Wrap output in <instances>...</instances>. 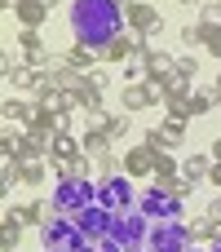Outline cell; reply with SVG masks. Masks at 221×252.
<instances>
[{
  "mask_svg": "<svg viewBox=\"0 0 221 252\" xmlns=\"http://www.w3.org/2000/svg\"><path fill=\"white\" fill-rule=\"evenodd\" d=\"M66 18H71L75 44H89V49H97V53H102L115 35L128 31V18H124V9H120L115 0H75Z\"/></svg>",
  "mask_w": 221,
  "mask_h": 252,
  "instance_id": "obj_1",
  "label": "cell"
},
{
  "mask_svg": "<svg viewBox=\"0 0 221 252\" xmlns=\"http://www.w3.org/2000/svg\"><path fill=\"white\" fill-rule=\"evenodd\" d=\"M53 204L62 217H80L97 204V177H58L53 182Z\"/></svg>",
  "mask_w": 221,
  "mask_h": 252,
  "instance_id": "obj_2",
  "label": "cell"
},
{
  "mask_svg": "<svg viewBox=\"0 0 221 252\" xmlns=\"http://www.w3.org/2000/svg\"><path fill=\"white\" fill-rule=\"evenodd\" d=\"M40 239H44V252H84L89 248V239L80 235L75 217H62V213L49 226H40Z\"/></svg>",
  "mask_w": 221,
  "mask_h": 252,
  "instance_id": "obj_3",
  "label": "cell"
},
{
  "mask_svg": "<svg viewBox=\"0 0 221 252\" xmlns=\"http://www.w3.org/2000/svg\"><path fill=\"white\" fill-rule=\"evenodd\" d=\"M151 217H142V213H120L115 221H111V239L120 244L124 252H142L146 248V239H151Z\"/></svg>",
  "mask_w": 221,
  "mask_h": 252,
  "instance_id": "obj_4",
  "label": "cell"
},
{
  "mask_svg": "<svg viewBox=\"0 0 221 252\" xmlns=\"http://www.w3.org/2000/svg\"><path fill=\"white\" fill-rule=\"evenodd\" d=\"M137 213L151 217V221H182V217H186V199H173L168 190L151 186V190L137 195Z\"/></svg>",
  "mask_w": 221,
  "mask_h": 252,
  "instance_id": "obj_5",
  "label": "cell"
},
{
  "mask_svg": "<svg viewBox=\"0 0 221 252\" xmlns=\"http://www.w3.org/2000/svg\"><path fill=\"white\" fill-rule=\"evenodd\" d=\"M151 252H190V235H186V221H155L151 226V239H146Z\"/></svg>",
  "mask_w": 221,
  "mask_h": 252,
  "instance_id": "obj_6",
  "label": "cell"
},
{
  "mask_svg": "<svg viewBox=\"0 0 221 252\" xmlns=\"http://www.w3.org/2000/svg\"><path fill=\"white\" fill-rule=\"evenodd\" d=\"M97 208H106V213H128V208H137V195H133V186L124 182V177H111V182H97Z\"/></svg>",
  "mask_w": 221,
  "mask_h": 252,
  "instance_id": "obj_7",
  "label": "cell"
},
{
  "mask_svg": "<svg viewBox=\"0 0 221 252\" xmlns=\"http://www.w3.org/2000/svg\"><path fill=\"white\" fill-rule=\"evenodd\" d=\"M124 18H128V31H137V35H146V40H155V35L164 31V13H159L151 0H133V4L124 9Z\"/></svg>",
  "mask_w": 221,
  "mask_h": 252,
  "instance_id": "obj_8",
  "label": "cell"
},
{
  "mask_svg": "<svg viewBox=\"0 0 221 252\" xmlns=\"http://www.w3.org/2000/svg\"><path fill=\"white\" fill-rule=\"evenodd\" d=\"M111 221H115V213H106V208H89V213H80L75 217V226H80V235L89 239V244H102V239H111Z\"/></svg>",
  "mask_w": 221,
  "mask_h": 252,
  "instance_id": "obj_9",
  "label": "cell"
},
{
  "mask_svg": "<svg viewBox=\"0 0 221 252\" xmlns=\"http://www.w3.org/2000/svg\"><path fill=\"white\" fill-rule=\"evenodd\" d=\"M124 173L133 182H155V151L142 142V146H128L124 151Z\"/></svg>",
  "mask_w": 221,
  "mask_h": 252,
  "instance_id": "obj_10",
  "label": "cell"
},
{
  "mask_svg": "<svg viewBox=\"0 0 221 252\" xmlns=\"http://www.w3.org/2000/svg\"><path fill=\"white\" fill-rule=\"evenodd\" d=\"M137 49H142V35H137V31H124V35H115V40L102 49V62H124V66H128V62L137 58Z\"/></svg>",
  "mask_w": 221,
  "mask_h": 252,
  "instance_id": "obj_11",
  "label": "cell"
},
{
  "mask_svg": "<svg viewBox=\"0 0 221 252\" xmlns=\"http://www.w3.org/2000/svg\"><path fill=\"white\" fill-rule=\"evenodd\" d=\"M22 230H27V221H22V204H18V208H4V217H0V252H18Z\"/></svg>",
  "mask_w": 221,
  "mask_h": 252,
  "instance_id": "obj_12",
  "label": "cell"
},
{
  "mask_svg": "<svg viewBox=\"0 0 221 252\" xmlns=\"http://www.w3.org/2000/svg\"><path fill=\"white\" fill-rule=\"evenodd\" d=\"M0 115H4V124H35V115H40V102H27V97H4V106H0Z\"/></svg>",
  "mask_w": 221,
  "mask_h": 252,
  "instance_id": "obj_13",
  "label": "cell"
},
{
  "mask_svg": "<svg viewBox=\"0 0 221 252\" xmlns=\"http://www.w3.org/2000/svg\"><path fill=\"white\" fill-rule=\"evenodd\" d=\"M13 13H18V27H22V31H40V27L49 22V13H53V9H44L40 0H22Z\"/></svg>",
  "mask_w": 221,
  "mask_h": 252,
  "instance_id": "obj_14",
  "label": "cell"
},
{
  "mask_svg": "<svg viewBox=\"0 0 221 252\" xmlns=\"http://www.w3.org/2000/svg\"><path fill=\"white\" fill-rule=\"evenodd\" d=\"M80 146H84V155H89V159H102V155H111V146H115V142L106 137V128H84V133H80Z\"/></svg>",
  "mask_w": 221,
  "mask_h": 252,
  "instance_id": "obj_15",
  "label": "cell"
},
{
  "mask_svg": "<svg viewBox=\"0 0 221 252\" xmlns=\"http://www.w3.org/2000/svg\"><path fill=\"white\" fill-rule=\"evenodd\" d=\"M58 217V204L53 199H31V204H22V221L27 226H49Z\"/></svg>",
  "mask_w": 221,
  "mask_h": 252,
  "instance_id": "obj_16",
  "label": "cell"
},
{
  "mask_svg": "<svg viewBox=\"0 0 221 252\" xmlns=\"http://www.w3.org/2000/svg\"><path fill=\"white\" fill-rule=\"evenodd\" d=\"M62 58H66V66H75V71H84V75L102 62V53H97V49H89V44H71Z\"/></svg>",
  "mask_w": 221,
  "mask_h": 252,
  "instance_id": "obj_17",
  "label": "cell"
},
{
  "mask_svg": "<svg viewBox=\"0 0 221 252\" xmlns=\"http://www.w3.org/2000/svg\"><path fill=\"white\" fill-rule=\"evenodd\" d=\"M120 106H124V111H151V106H155V97H151V89H146V84H124Z\"/></svg>",
  "mask_w": 221,
  "mask_h": 252,
  "instance_id": "obj_18",
  "label": "cell"
},
{
  "mask_svg": "<svg viewBox=\"0 0 221 252\" xmlns=\"http://www.w3.org/2000/svg\"><path fill=\"white\" fill-rule=\"evenodd\" d=\"M142 62H146V80L151 75H173L177 71V58H168L164 49H151V53H137Z\"/></svg>",
  "mask_w": 221,
  "mask_h": 252,
  "instance_id": "obj_19",
  "label": "cell"
},
{
  "mask_svg": "<svg viewBox=\"0 0 221 252\" xmlns=\"http://www.w3.org/2000/svg\"><path fill=\"white\" fill-rule=\"evenodd\" d=\"M217 102H221L217 84H195V89H190V111H195V115H208Z\"/></svg>",
  "mask_w": 221,
  "mask_h": 252,
  "instance_id": "obj_20",
  "label": "cell"
},
{
  "mask_svg": "<svg viewBox=\"0 0 221 252\" xmlns=\"http://www.w3.org/2000/svg\"><path fill=\"white\" fill-rule=\"evenodd\" d=\"M208 173H213V155H199V151H195L190 159H182V177H190L195 186L208 182Z\"/></svg>",
  "mask_w": 221,
  "mask_h": 252,
  "instance_id": "obj_21",
  "label": "cell"
},
{
  "mask_svg": "<svg viewBox=\"0 0 221 252\" xmlns=\"http://www.w3.org/2000/svg\"><path fill=\"white\" fill-rule=\"evenodd\" d=\"M58 97H62V89H58V80L44 71V75L35 80V89H31V102H40V106H53Z\"/></svg>",
  "mask_w": 221,
  "mask_h": 252,
  "instance_id": "obj_22",
  "label": "cell"
},
{
  "mask_svg": "<svg viewBox=\"0 0 221 252\" xmlns=\"http://www.w3.org/2000/svg\"><path fill=\"white\" fill-rule=\"evenodd\" d=\"M75 155H84V146H80V137H71V133H62V137H53V146H49V159H75Z\"/></svg>",
  "mask_w": 221,
  "mask_h": 252,
  "instance_id": "obj_23",
  "label": "cell"
},
{
  "mask_svg": "<svg viewBox=\"0 0 221 252\" xmlns=\"http://www.w3.org/2000/svg\"><path fill=\"white\" fill-rule=\"evenodd\" d=\"M44 182H58L49 159H35V164H22V186H44Z\"/></svg>",
  "mask_w": 221,
  "mask_h": 252,
  "instance_id": "obj_24",
  "label": "cell"
},
{
  "mask_svg": "<svg viewBox=\"0 0 221 252\" xmlns=\"http://www.w3.org/2000/svg\"><path fill=\"white\" fill-rule=\"evenodd\" d=\"M40 75H44V71H31V66L22 62V66L9 75V89H18V97H22V93H31V89H35V80H40Z\"/></svg>",
  "mask_w": 221,
  "mask_h": 252,
  "instance_id": "obj_25",
  "label": "cell"
},
{
  "mask_svg": "<svg viewBox=\"0 0 221 252\" xmlns=\"http://www.w3.org/2000/svg\"><path fill=\"white\" fill-rule=\"evenodd\" d=\"M75 106H80L84 115H97V111H102V89H97V84H84V89L75 93Z\"/></svg>",
  "mask_w": 221,
  "mask_h": 252,
  "instance_id": "obj_26",
  "label": "cell"
},
{
  "mask_svg": "<svg viewBox=\"0 0 221 252\" xmlns=\"http://www.w3.org/2000/svg\"><path fill=\"white\" fill-rule=\"evenodd\" d=\"M159 133H164V142H168V151H173V146H182V142H186V120L164 115V120H159Z\"/></svg>",
  "mask_w": 221,
  "mask_h": 252,
  "instance_id": "obj_27",
  "label": "cell"
},
{
  "mask_svg": "<svg viewBox=\"0 0 221 252\" xmlns=\"http://www.w3.org/2000/svg\"><path fill=\"white\" fill-rule=\"evenodd\" d=\"M111 177H128L124 173V155H115V151L97 159V182H111Z\"/></svg>",
  "mask_w": 221,
  "mask_h": 252,
  "instance_id": "obj_28",
  "label": "cell"
},
{
  "mask_svg": "<svg viewBox=\"0 0 221 252\" xmlns=\"http://www.w3.org/2000/svg\"><path fill=\"white\" fill-rule=\"evenodd\" d=\"M151 186L168 190L173 199H190V195H195V182H190V177H182V173H177V177H168V182H151Z\"/></svg>",
  "mask_w": 221,
  "mask_h": 252,
  "instance_id": "obj_29",
  "label": "cell"
},
{
  "mask_svg": "<svg viewBox=\"0 0 221 252\" xmlns=\"http://www.w3.org/2000/svg\"><path fill=\"white\" fill-rule=\"evenodd\" d=\"M128 128H133V120H128L124 111H111V115H106V137H111V142H124Z\"/></svg>",
  "mask_w": 221,
  "mask_h": 252,
  "instance_id": "obj_30",
  "label": "cell"
},
{
  "mask_svg": "<svg viewBox=\"0 0 221 252\" xmlns=\"http://www.w3.org/2000/svg\"><path fill=\"white\" fill-rule=\"evenodd\" d=\"M177 173H182L177 155H173V151H159V155H155V182H168V177H177Z\"/></svg>",
  "mask_w": 221,
  "mask_h": 252,
  "instance_id": "obj_31",
  "label": "cell"
},
{
  "mask_svg": "<svg viewBox=\"0 0 221 252\" xmlns=\"http://www.w3.org/2000/svg\"><path fill=\"white\" fill-rule=\"evenodd\" d=\"M186 235H190V244H213V221H208V213H204V217H190V221H186Z\"/></svg>",
  "mask_w": 221,
  "mask_h": 252,
  "instance_id": "obj_32",
  "label": "cell"
},
{
  "mask_svg": "<svg viewBox=\"0 0 221 252\" xmlns=\"http://www.w3.org/2000/svg\"><path fill=\"white\" fill-rule=\"evenodd\" d=\"M164 115H173V120H190V115H195V111H190V93L168 97V102H164Z\"/></svg>",
  "mask_w": 221,
  "mask_h": 252,
  "instance_id": "obj_33",
  "label": "cell"
},
{
  "mask_svg": "<svg viewBox=\"0 0 221 252\" xmlns=\"http://www.w3.org/2000/svg\"><path fill=\"white\" fill-rule=\"evenodd\" d=\"M199 31H204V49H208L213 58H221V22L217 27H204V22H199Z\"/></svg>",
  "mask_w": 221,
  "mask_h": 252,
  "instance_id": "obj_34",
  "label": "cell"
},
{
  "mask_svg": "<svg viewBox=\"0 0 221 252\" xmlns=\"http://www.w3.org/2000/svg\"><path fill=\"white\" fill-rule=\"evenodd\" d=\"M199 22H204V27H217L221 22V0L217 4H199Z\"/></svg>",
  "mask_w": 221,
  "mask_h": 252,
  "instance_id": "obj_35",
  "label": "cell"
},
{
  "mask_svg": "<svg viewBox=\"0 0 221 252\" xmlns=\"http://www.w3.org/2000/svg\"><path fill=\"white\" fill-rule=\"evenodd\" d=\"M182 44H186V49H195V44H204V31H199V22H190V27H182Z\"/></svg>",
  "mask_w": 221,
  "mask_h": 252,
  "instance_id": "obj_36",
  "label": "cell"
},
{
  "mask_svg": "<svg viewBox=\"0 0 221 252\" xmlns=\"http://www.w3.org/2000/svg\"><path fill=\"white\" fill-rule=\"evenodd\" d=\"M18 44H22V53L27 49H44V35L40 31H18Z\"/></svg>",
  "mask_w": 221,
  "mask_h": 252,
  "instance_id": "obj_37",
  "label": "cell"
},
{
  "mask_svg": "<svg viewBox=\"0 0 221 252\" xmlns=\"http://www.w3.org/2000/svg\"><path fill=\"white\" fill-rule=\"evenodd\" d=\"M142 142H146V146H151L155 155H159V151H168V142H164V133H159V124H155V128H146V137H142Z\"/></svg>",
  "mask_w": 221,
  "mask_h": 252,
  "instance_id": "obj_38",
  "label": "cell"
},
{
  "mask_svg": "<svg viewBox=\"0 0 221 252\" xmlns=\"http://www.w3.org/2000/svg\"><path fill=\"white\" fill-rule=\"evenodd\" d=\"M89 168H97V159H89V155H75L71 159V177H89Z\"/></svg>",
  "mask_w": 221,
  "mask_h": 252,
  "instance_id": "obj_39",
  "label": "cell"
},
{
  "mask_svg": "<svg viewBox=\"0 0 221 252\" xmlns=\"http://www.w3.org/2000/svg\"><path fill=\"white\" fill-rule=\"evenodd\" d=\"M177 71H182L186 80H195V75H199V62H195V58H177Z\"/></svg>",
  "mask_w": 221,
  "mask_h": 252,
  "instance_id": "obj_40",
  "label": "cell"
},
{
  "mask_svg": "<svg viewBox=\"0 0 221 252\" xmlns=\"http://www.w3.org/2000/svg\"><path fill=\"white\" fill-rule=\"evenodd\" d=\"M89 84H97V89H106V84H111V75H106L102 66H93V71H89Z\"/></svg>",
  "mask_w": 221,
  "mask_h": 252,
  "instance_id": "obj_41",
  "label": "cell"
},
{
  "mask_svg": "<svg viewBox=\"0 0 221 252\" xmlns=\"http://www.w3.org/2000/svg\"><path fill=\"white\" fill-rule=\"evenodd\" d=\"M18 66H22V62H18V58H13V53H4V62H0V71H4V80H9V75H13V71H18Z\"/></svg>",
  "mask_w": 221,
  "mask_h": 252,
  "instance_id": "obj_42",
  "label": "cell"
},
{
  "mask_svg": "<svg viewBox=\"0 0 221 252\" xmlns=\"http://www.w3.org/2000/svg\"><path fill=\"white\" fill-rule=\"evenodd\" d=\"M208 221H213V226H221V195L208 204Z\"/></svg>",
  "mask_w": 221,
  "mask_h": 252,
  "instance_id": "obj_43",
  "label": "cell"
},
{
  "mask_svg": "<svg viewBox=\"0 0 221 252\" xmlns=\"http://www.w3.org/2000/svg\"><path fill=\"white\" fill-rule=\"evenodd\" d=\"M97 252H124V248H120L115 239H102V244H97Z\"/></svg>",
  "mask_w": 221,
  "mask_h": 252,
  "instance_id": "obj_44",
  "label": "cell"
},
{
  "mask_svg": "<svg viewBox=\"0 0 221 252\" xmlns=\"http://www.w3.org/2000/svg\"><path fill=\"white\" fill-rule=\"evenodd\" d=\"M208 182H213V186L221 190V164H213V173H208Z\"/></svg>",
  "mask_w": 221,
  "mask_h": 252,
  "instance_id": "obj_45",
  "label": "cell"
},
{
  "mask_svg": "<svg viewBox=\"0 0 221 252\" xmlns=\"http://www.w3.org/2000/svg\"><path fill=\"white\" fill-rule=\"evenodd\" d=\"M213 164H221V133H217V142H213Z\"/></svg>",
  "mask_w": 221,
  "mask_h": 252,
  "instance_id": "obj_46",
  "label": "cell"
},
{
  "mask_svg": "<svg viewBox=\"0 0 221 252\" xmlns=\"http://www.w3.org/2000/svg\"><path fill=\"white\" fill-rule=\"evenodd\" d=\"M18 4H22V0H0V9H9V13H13Z\"/></svg>",
  "mask_w": 221,
  "mask_h": 252,
  "instance_id": "obj_47",
  "label": "cell"
},
{
  "mask_svg": "<svg viewBox=\"0 0 221 252\" xmlns=\"http://www.w3.org/2000/svg\"><path fill=\"white\" fill-rule=\"evenodd\" d=\"M40 4H44V9H53V4H62V0H40Z\"/></svg>",
  "mask_w": 221,
  "mask_h": 252,
  "instance_id": "obj_48",
  "label": "cell"
},
{
  "mask_svg": "<svg viewBox=\"0 0 221 252\" xmlns=\"http://www.w3.org/2000/svg\"><path fill=\"white\" fill-rule=\"evenodd\" d=\"M177 4H204V0H177Z\"/></svg>",
  "mask_w": 221,
  "mask_h": 252,
  "instance_id": "obj_49",
  "label": "cell"
},
{
  "mask_svg": "<svg viewBox=\"0 0 221 252\" xmlns=\"http://www.w3.org/2000/svg\"><path fill=\"white\" fill-rule=\"evenodd\" d=\"M213 84H217V93H221V71H217V80H213Z\"/></svg>",
  "mask_w": 221,
  "mask_h": 252,
  "instance_id": "obj_50",
  "label": "cell"
},
{
  "mask_svg": "<svg viewBox=\"0 0 221 252\" xmlns=\"http://www.w3.org/2000/svg\"><path fill=\"white\" fill-rule=\"evenodd\" d=\"M84 252H97V244H89V248H84Z\"/></svg>",
  "mask_w": 221,
  "mask_h": 252,
  "instance_id": "obj_51",
  "label": "cell"
},
{
  "mask_svg": "<svg viewBox=\"0 0 221 252\" xmlns=\"http://www.w3.org/2000/svg\"><path fill=\"white\" fill-rule=\"evenodd\" d=\"M213 252H221V244H213Z\"/></svg>",
  "mask_w": 221,
  "mask_h": 252,
  "instance_id": "obj_52",
  "label": "cell"
},
{
  "mask_svg": "<svg viewBox=\"0 0 221 252\" xmlns=\"http://www.w3.org/2000/svg\"><path fill=\"white\" fill-rule=\"evenodd\" d=\"M142 252H151V248H142Z\"/></svg>",
  "mask_w": 221,
  "mask_h": 252,
  "instance_id": "obj_53",
  "label": "cell"
},
{
  "mask_svg": "<svg viewBox=\"0 0 221 252\" xmlns=\"http://www.w3.org/2000/svg\"><path fill=\"white\" fill-rule=\"evenodd\" d=\"M190 252H199V248H190Z\"/></svg>",
  "mask_w": 221,
  "mask_h": 252,
  "instance_id": "obj_54",
  "label": "cell"
}]
</instances>
